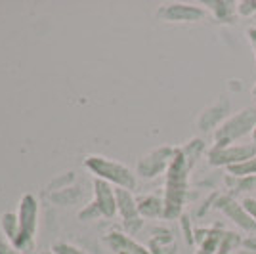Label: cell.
I'll list each match as a JSON object with an SVG mask.
<instances>
[{
	"mask_svg": "<svg viewBox=\"0 0 256 254\" xmlns=\"http://www.w3.org/2000/svg\"><path fill=\"white\" fill-rule=\"evenodd\" d=\"M256 128V109L245 107L239 113L228 116L220 126L214 130V148H226L232 146L237 140L252 134Z\"/></svg>",
	"mask_w": 256,
	"mask_h": 254,
	"instance_id": "6da1fadb",
	"label": "cell"
},
{
	"mask_svg": "<svg viewBox=\"0 0 256 254\" xmlns=\"http://www.w3.org/2000/svg\"><path fill=\"white\" fill-rule=\"evenodd\" d=\"M86 166L90 170H94L100 178H104L106 182H113L117 188L122 190H134L136 188V178L130 170L115 160H109L106 157H90L86 159Z\"/></svg>",
	"mask_w": 256,
	"mask_h": 254,
	"instance_id": "7a4b0ae2",
	"label": "cell"
},
{
	"mask_svg": "<svg viewBox=\"0 0 256 254\" xmlns=\"http://www.w3.org/2000/svg\"><path fill=\"white\" fill-rule=\"evenodd\" d=\"M256 155V144H232L226 148H210L208 149V162L212 166H224L226 170L235 164H241L246 159Z\"/></svg>",
	"mask_w": 256,
	"mask_h": 254,
	"instance_id": "3957f363",
	"label": "cell"
},
{
	"mask_svg": "<svg viewBox=\"0 0 256 254\" xmlns=\"http://www.w3.org/2000/svg\"><path fill=\"white\" fill-rule=\"evenodd\" d=\"M216 208L222 212L228 220H232L239 230H243V232H246V233L256 232V222L250 218V214L245 210L243 202H239L237 199H234L232 195L220 197L218 202H216Z\"/></svg>",
	"mask_w": 256,
	"mask_h": 254,
	"instance_id": "277c9868",
	"label": "cell"
},
{
	"mask_svg": "<svg viewBox=\"0 0 256 254\" xmlns=\"http://www.w3.org/2000/svg\"><path fill=\"white\" fill-rule=\"evenodd\" d=\"M176 155V149L174 148H160L151 151L150 155H146L144 159L138 162V174L144 178H153L157 176L159 172L170 166L172 159Z\"/></svg>",
	"mask_w": 256,
	"mask_h": 254,
	"instance_id": "5b68a950",
	"label": "cell"
},
{
	"mask_svg": "<svg viewBox=\"0 0 256 254\" xmlns=\"http://www.w3.org/2000/svg\"><path fill=\"white\" fill-rule=\"evenodd\" d=\"M206 10L201 6H192V4H166L159 10V18L164 22H180V23H192L201 22Z\"/></svg>",
	"mask_w": 256,
	"mask_h": 254,
	"instance_id": "8992f818",
	"label": "cell"
},
{
	"mask_svg": "<svg viewBox=\"0 0 256 254\" xmlns=\"http://www.w3.org/2000/svg\"><path fill=\"white\" fill-rule=\"evenodd\" d=\"M96 188V204L100 212L111 218L117 212V197H115V190L109 188V184L106 180H96L94 182Z\"/></svg>",
	"mask_w": 256,
	"mask_h": 254,
	"instance_id": "52a82bcc",
	"label": "cell"
},
{
	"mask_svg": "<svg viewBox=\"0 0 256 254\" xmlns=\"http://www.w3.org/2000/svg\"><path fill=\"white\" fill-rule=\"evenodd\" d=\"M115 197H117V210L120 212V216L124 218V222H136L140 220L138 212V201L132 197V193L128 190L117 188L115 190Z\"/></svg>",
	"mask_w": 256,
	"mask_h": 254,
	"instance_id": "ba28073f",
	"label": "cell"
},
{
	"mask_svg": "<svg viewBox=\"0 0 256 254\" xmlns=\"http://www.w3.org/2000/svg\"><path fill=\"white\" fill-rule=\"evenodd\" d=\"M230 113V102L228 100H222V102H218L214 107L210 109H206L201 118H199V128L201 130H208V128L212 126H220L222 122L226 120V116Z\"/></svg>",
	"mask_w": 256,
	"mask_h": 254,
	"instance_id": "9c48e42d",
	"label": "cell"
},
{
	"mask_svg": "<svg viewBox=\"0 0 256 254\" xmlns=\"http://www.w3.org/2000/svg\"><path fill=\"white\" fill-rule=\"evenodd\" d=\"M34 220H36V202L31 195H25L20 206V230L29 237L34 232Z\"/></svg>",
	"mask_w": 256,
	"mask_h": 254,
	"instance_id": "30bf717a",
	"label": "cell"
},
{
	"mask_svg": "<svg viewBox=\"0 0 256 254\" xmlns=\"http://www.w3.org/2000/svg\"><path fill=\"white\" fill-rule=\"evenodd\" d=\"M107 241L113 244L118 252H124V254H151L150 250H146L142 244H138L136 241H132L130 237L122 235V233H111V237H107Z\"/></svg>",
	"mask_w": 256,
	"mask_h": 254,
	"instance_id": "8fae6325",
	"label": "cell"
},
{
	"mask_svg": "<svg viewBox=\"0 0 256 254\" xmlns=\"http://www.w3.org/2000/svg\"><path fill=\"white\" fill-rule=\"evenodd\" d=\"M204 6H208V10H212L216 20L220 22L232 23L237 14V2H230V0H212V2H204Z\"/></svg>",
	"mask_w": 256,
	"mask_h": 254,
	"instance_id": "7c38bea8",
	"label": "cell"
},
{
	"mask_svg": "<svg viewBox=\"0 0 256 254\" xmlns=\"http://www.w3.org/2000/svg\"><path fill=\"white\" fill-rule=\"evenodd\" d=\"M138 212L140 216H148V218H159L164 214V202L159 197H142L138 201Z\"/></svg>",
	"mask_w": 256,
	"mask_h": 254,
	"instance_id": "4fadbf2b",
	"label": "cell"
},
{
	"mask_svg": "<svg viewBox=\"0 0 256 254\" xmlns=\"http://www.w3.org/2000/svg\"><path fill=\"white\" fill-rule=\"evenodd\" d=\"M228 174H230V176H235V178L256 176V155L250 157V159H246L245 162H241V164L230 166V168H228Z\"/></svg>",
	"mask_w": 256,
	"mask_h": 254,
	"instance_id": "5bb4252c",
	"label": "cell"
},
{
	"mask_svg": "<svg viewBox=\"0 0 256 254\" xmlns=\"http://www.w3.org/2000/svg\"><path fill=\"white\" fill-rule=\"evenodd\" d=\"M226 184L232 190L239 191H256V176H245V178H235V176H226Z\"/></svg>",
	"mask_w": 256,
	"mask_h": 254,
	"instance_id": "9a60e30c",
	"label": "cell"
},
{
	"mask_svg": "<svg viewBox=\"0 0 256 254\" xmlns=\"http://www.w3.org/2000/svg\"><path fill=\"white\" fill-rule=\"evenodd\" d=\"M222 237H224V233L210 232L208 233V237H204L203 239L201 248L197 250V254H218V248H220V243H222Z\"/></svg>",
	"mask_w": 256,
	"mask_h": 254,
	"instance_id": "2e32d148",
	"label": "cell"
},
{
	"mask_svg": "<svg viewBox=\"0 0 256 254\" xmlns=\"http://www.w3.org/2000/svg\"><path fill=\"white\" fill-rule=\"evenodd\" d=\"M18 226H20V220H16L14 214H4V216H2V230H4V233L10 237L12 241H16Z\"/></svg>",
	"mask_w": 256,
	"mask_h": 254,
	"instance_id": "e0dca14e",
	"label": "cell"
},
{
	"mask_svg": "<svg viewBox=\"0 0 256 254\" xmlns=\"http://www.w3.org/2000/svg\"><path fill=\"white\" fill-rule=\"evenodd\" d=\"M237 14L243 18H250L256 14V0H241L237 2Z\"/></svg>",
	"mask_w": 256,
	"mask_h": 254,
	"instance_id": "ac0fdd59",
	"label": "cell"
},
{
	"mask_svg": "<svg viewBox=\"0 0 256 254\" xmlns=\"http://www.w3.org/2000/svg\"><path fill=\"white\" fill-rule=\"evenodd\" d=\"M241 202H243L245 210L250 214V218H252V220L256 222V199H254V197H245V199H243Z\"/></svg>",
	"mask_w": 256,
	"mask_h": 254,
	"instance_id": "d6986e66",
	"label": "cell"
},
{
	"mask_svg": "<svg viewBox=\"0 0 256 254\" xmlns=\"http://www.w3.org/2000/svg\"><path fill=\"white\" fill-rule=\"evenodd\" d=\"M56 252L58 254H84L82 250L73 248V246H69V244H58V246H56Z\"/></svg>",
	"mask_w": 256,
	"mask_h": 254,
	"instance_id": "ffe728a7",
	"label": "cell"
},
{
	"mask_svg": "<svg viewBox=\"0 0 256 254\" xmlns=\"http://www.w3.org/2000/svg\"><path fill=\"white\" fill-rule=\"evenodd\" d=\"M246 38H248V42H250V48H252V52H254V60H256V27H248V29H246Z\"/></svg>",
	"mask_w": 256,
	"mask_h": 254,
	"instance_id": "44dd1931",
	"label": "cell"
},
{
	"mask_svg": "<svg viewBox=\"0 0 256 254\" xmlns=\"http://www.w3.org/2000/svg\"><path fill=\"white\" fill-rule=\"evenodd\" d=\"M243 246H245V250H250V252H254L256 250V237H246L243 239Z\"/></svg>",
	"mask_w": 256,
	"mask_h": 254,
	"instance_id": "7402d4cb",
	"label": "cell"
},
{
	"mask_svg": "<svg viewBox=\"0 0 256 254\" xmlns=\"http://www.w3.org/2000/svg\"><path fill=\"white\" fill-rule=\"evenodd\" d=\"M250 94H252V100H254V104H256V84L252 86V90H250Z\"/></svg>",
	"mask_w": 256,
	"mask_h": 254,
	"instance_id": "603a6c76",
	"label": "cell"
},
{
	"mask_svg": "<svg viewBox=\"0 0 256 254\" xmlns=\"http://www.w3.org/2000/svg\"><path fill=\"white\" fill-rule=\"evenodd\" d=\"M250 136H252V142H254V144H256V128H254V130H252V134H250Z\"/></svg>",
	"mask_w": 256,
	"mask_h": 254,
	"instance_id": "cb8c5ba5",
	"label": "cell"
}]
</instances>
